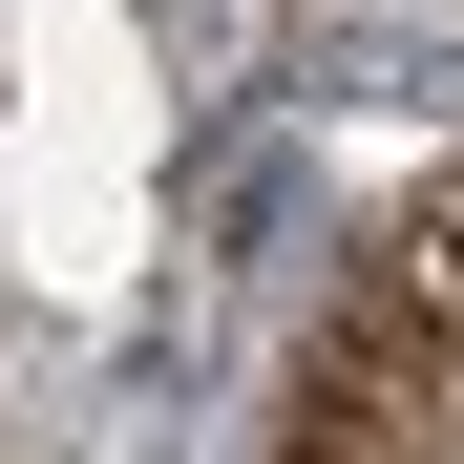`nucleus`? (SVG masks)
<instances>
[{
    "mask_svg": "<svg viewBox=\"0 0 464 464\" xmlns=\"http://www.w3.org/2000/svg\"><path fill=\"white\" fill-rule=\"evenodd\" d=\"M295 464H464V295L443 275H359L317 338V401H295Z\"/></svg>",
    "mask_w": 464,
    "mask_h": 464,
    "instance_id": "f257e3e1",
    "label": "nucleus"
},
{
    "mask_svg": "<svg viewBox=\"0 0 464 464\" xmlns=\"http://www.w3.org/2000/svg\"><path fill=\"white\" fill-rule=\"evenodd\" d=\"M443 295H464V211H443Z\"/></svg>",
    "mask_w": 464,
    "mask_h": 464,
    "instance_id": "f03ea898",
    "label": "nucleus"
}]
</instances>
